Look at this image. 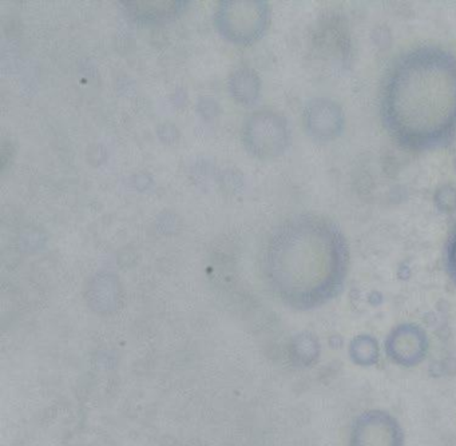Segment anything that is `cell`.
I'll return each mask as SVG.
<instances>
[{
	"mask_svg": "<svg viewBox=\"0 0 456 446\" xmlns=\"http://www.w3.org/2000/svg\"><path fill=\"white\" fill-rule=\"evenodd\" d=\"M245 146L258 158H276L289 145V129L284 116L270 111L254 112L244 129Z\"/></svg>",
	"mask_w": 456,
	"mask_h": 446,
	"instance_id": "4",
	"label": "cell"
},
{
	"mask_svg": "<svg viewBox=\"0 0 456 446\" xmlns=\"http://www.w3.org/2000/svg\"><path fill=\"white\" fill-rule=\"evenodd\" d=\"M270 282L282 298L301 307L325 303L338 294L349 266V246L329 219L301 214L270 235L265 253Z\"/></svg>",
	"mask_w": 456,
	"mask_h": 446,
	"instance_id": "2",
	"label": "cell"
},
{
	"mask_svg": "<svg viewBox=\"0 0 456 446\" xmlns=\"http://www.w3.org/2000/svg\"><path fill=\"white\" fill-rule=\"evenodd\" d=\"M446 269L456 285V227L452 230L446 244Z\"/></svg>",
	"mask_w": 456,
	"mask_h": 446,
	"instance_id": "10",
	"label": "cell"
},
{
	"mask_svg": "<svg viewBox=\"0 0 456 446\" xmlns=\"http://www.w3.org/2000/svg\"><path fill=\"white\" fill-rule=\"evenodd\" d=\"M232 83L234 84V98H237L241 102H244V104H250V102H253L254 99L257 98V91H258V82L256 75L252 74V76L249 78L248 83H244V75L242 73H238L236 75Z\"/></svg>",
	"mask_w": 456,
	"mask_h": 446,
	"instance_id": "9",
	"label": "cell"
},
{
	"mask_svg": "<svg viewBox=\"0 0 456 446\" xmlns=\"http://www.w3.org/2000/svg\"><path fill=\"white\" fill-rule=\"evenodd\" d=\"M269 23V7L265 1H222L216 24L223 37L238 44L257 40Z\"/></svg>",
	"mask_w": 456,
	"mask_h": 446,
	"instance_id": "3",
	"label": "cell"
},
{
	"mask_svg": "<svg viewBox=\"0 0 456 446\" xmlns=\"http://www.w3.org/2000/svg\"><path fill=\"white\" fill-rule=\"evenodd\" d=\"M305 119L309 134L324 140L338 136L344 126V116L340 107L327 99L312 102L306 110Z\"/></svg>",
	"mask_w": 456,
	"mask_h": 446,
	"instance_id": "6",
	"label": "cell"
},
{
	"mask_svg": "<svg viewBox=\"0 0 456 446\" xmlns=\"http://www.w3.org/2000/svg\"><path fill=\"white\" fill-rule=\"evenodd\" d=\"M380 116L404 150L450 145L456 138V54L419 46L399 55L381 82Z\"/></svg>",
	"mask_w": 456,
	"mask_h": 446,
	"instance_id": "1",
	"label": "cell"
},
{
	"mask_svg": "<svg viewBox=\"0 0 456 446\" xmlns=\"http://www.w3.org/2000/svg\"><path fill=\"white\" fill-rule=\"evenodd\" d=\"M424 334L416 327L408 326L407 329H400L399 333L392 337V341L389 339V355H392L395 361H399L400 363L414 365L420 361V358L424 357Z\"/></svg>",
	"mask_w": 456,
	"mask_h": 446,
	"instance_id": "7",
	"label": "cell"
},
{
	"mask_svg": "<svg viewBox=\"0 0 456 446\" xmlns=\"http://www.w3.org/2000/svg\"><path fill=\"white\" fill-rule=\"evenodd\" d=\"M181 1H137L129 3V12L139 21L169 20L181 11Z\"/></svg>",
	"mask_w": 456,
	"mask_h": 446,
	"instance_id": "8",
	"label": "cell"
},
{
	"mask_svg": "<svg viewBox=\"0 0 456 446\" xmlns=\"http://www.w3.org/2000/svg\"><path fill=\"white\" fill-rule=\"evenodd\" d=\"M403 436L397 422L381 411H371L355 424L351 446H401Z\"/></svg>",
	"mask_w": 456,
	"mask_h": 446,
	"instance_id": "5",
	"label": "cell"
}]
</instances>
